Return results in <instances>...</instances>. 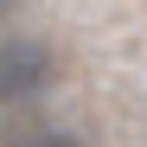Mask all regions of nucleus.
<instances>
[{
  "label": "nucleus",
  "instance_id": "2",
  "mask_svg": "<svg viewBox=\"0 0 147 147\" xmlns=\"http://www.w3.org/2000/svg\"><path fill=\"white\" fill-rule=\"evenodd\" d=\"M19 7H26V0H0V26H7V19H13Z\"/></svg>",
  "mask_w": 147,
  "mask_h": 147
},
{
  "label": "nucleus",
  "instance_id": "1",
  "mask_svg": "<svg viewBox=\"0 0 147 147\" xmlns=\"http://www.w3.org/2000/svg\"><path fill=\"white\" fill-rule=\"evenodd\" d=\"M51 83H58L51 45L26 32H0V109H32Z\"/></svg>",
  "mask_w": 147,
  "mask_h": 147
}]
</instances>
